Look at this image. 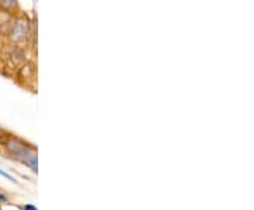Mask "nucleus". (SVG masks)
<instances>
[{
    "label": "nucleus",
    "mask_w": 254,
    "mask_h": 210,
    "mask_svg": "<svg viewBox=\"0 0 254 210\" xmlns=\"http://www.w3.org/2000/svg\"><path fill=\"white\" fill-rule=\"evenodd\" d=\"M31 21L28 20L27 16L21 14L18 17L13 18L11 23H10L9 31H7V37H9V41L14 46L21 44L23 41H26L27 38H30L31 34Z\"/></svg>",
    "instance_id": "obj_1"
},
{
    "label": "nucleus",
    "mask_w": 254,
    "mask_h": 210,
    "mask_svg": "<svg viewBox=\"0 0 254 210\" xmlns=\"http://www.w3.org/2000/svg\"><path fill=\"white\" fill-rule=\"evenodd\" d=\"M4 146H6V150L11 154V157H14L16 159L27 158L28 156H31V154H30V150H28L27 147L24 146L20 140H17V138H9V140L4 143ZM14 158H13V159H14ZM23 161H24V159H23Z\"/></svg>",
    "instance_id": "obj_2"
},
{
    "label": "nucleus",
    "mask_w": 254,
    "mask_h": 210,
    "mask_svg": "<svg viewBox=\"0 0 254 210\" xmlns=\"http://www.w3.org/2000/svg\"><path fill=\"white\" fill-rule=\"evenodd\" d=\"M24 62H26V51L21 47H14L7 55V65L13 69H17Z\"/></svg>",
    "instance_id": "obj_3"
},
{
    "label": "nucleus",
    "mask_w": 254,
    "mask_h": 210,
    "mask_svg": "<svg viewBox=\"0 0 254 210\" xmlns=\"http://www.w3.org/2000/svg\"><path fill=\"white\" fill-rule=\"evenodd\" d=\"M17 7V0H0V9L4 13H11Z\"/></svg>",
    "instance_id": "obj_4"
},
{
    "label": "nucleus",
    "mask_w": 254,
    "mask_h": 210,
    "mask_svg": "<svg viewBox=\"0 0 254 210\" xmlns=\"http://www.w3.org/2000/svg\"><path fill=\"white\" fill-rule=\"evenodd\" d=\"M23 162H24L26 165H28V166L31 168V171H33V172H37V157L36 156H28Z\"/></svg>",
    "instance_id": "obj_5"
},
{
    "label": "nucleus",
    "mask_w": 254,
    "mask_h": 210,
    "mask_svg": "<svg viewBox=\"0 0 254 210\" xmlns=\"http://www.w3.org/2000/svg\"><path fill=\"white\" fill-rule=\"evenodd\" d=\"M0 175H1V176H4V178H7V179H9V181H11V182H17V181H16V179H14L11 175H9L7 172H4L3 169H0Z\"/></svg>",
    "instance_id": "obj_6"
},
{
    "label": "nucleus",
    "mask_w": 254,
    "mask_h": 210,
    "mask_svg": "<svg viewBox=\"0 0 254 210\" xmlns=\"http://www.w3.org/2000/svg\"><path fill=\"white\" fill-rule=\"evenodd\" d=\"M0 202H3V203H7V202H9V199H7V196H6L4 193L0 192Z\"/></svg>",
    "instance_id": "obj_7"
},
{
    "label": "nucleus",
    "mask_w": 254,
    "mask_h": 210,
    "mask_svg": "<svg viewBox=\"0 0 254 210\" xmlns=\"http://www.w3.org/2000/svg\"><path fill=\"white\" fill-rule=\"evenodd\" d=\"M24 210H37L36 206H33V205H26L24 206Z\"/></svg>",
    "instance_id": "obj_8"
}]
</instances>
